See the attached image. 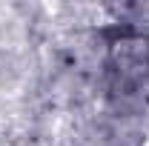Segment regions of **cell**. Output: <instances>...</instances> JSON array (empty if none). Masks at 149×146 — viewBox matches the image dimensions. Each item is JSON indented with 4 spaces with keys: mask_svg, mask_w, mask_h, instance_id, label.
I'll return each mask as SVG.
<instances>
[{
    "mask_svg": "<svg viewBox=\"0 0 149 146\" xmlns=\"http://www.w3.org/2000/svg\"><path fill=\"white\" fill-rule=\"evenodd\" d=\"M143 146H149V140H146V143H143Z\"/></svg>",
    "mask_w": 149,
    "mask_h": 146,
    "instance_id": "1",
    "label": "cell"
}]
</instances>
